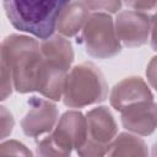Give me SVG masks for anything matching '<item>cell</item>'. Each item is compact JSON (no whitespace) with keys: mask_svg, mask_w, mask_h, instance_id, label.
Segmentation results:
<instances>
[{"mask_svg":"<svg viewBox=\"0 0 157 157\" xmlns=\"http://www.w3.org/2000/svg\"><path fill=\"white\" fill-rule=\"evenodd\" d=\"M0 155L1 156H9V155H17V156H31V151L27 150V147L15 140H10L6 142H2L0 146Z\"/></svg>","mask_w":157,"mask_h":157,"instance_id":"9a60e30c","label":"cell"},{"mask_svg":"<svg viewBox=\"0 0 157 157\" xmlns=\"http://www.w3.org/2000/svg\"><path fill=\"white\" fill-rule=\"evenodd\" d=\"M87 139V121L82 113L70 110L59 119L55 130L45 136L37 147L40 156H69L78 150Z\"/></svg>","mask_w":157,"mask_h":157,"instance_id":"277c9868","label":"cell"},{"mask_svg":"<svg viewBox=\"0 0 157 157\" xmlns=\"http://www.w3.org/2000/svg\"><path fill=\"white\" fill-rule=\"evenodd\" d=\"M70 0H4L11 25L37 38H49L56 28L59 13Z\"/></svg>","mask_w":157,"mask_h":157,"instance_id":"7a4b0ae2","label":"cell"},{"mask_svg":"<svg viewBox=\"0 0 157 157\" xmlns=\"http://www.w3.org/2000/svg\"><path fill=\"white\" fill-rule=\"evenodd\" d=\"M151 45L157 52V16L151 17Z\"/></svg>","mask_w":157,"mask_h":157,"instance_id":"d6986e66","label":"cell"},{"mask_svg":"<svg viewBox=\"0 0 157 157\" xmlns=\"http://www.w3.org/2000/svg\"><path fill=\"white\" fill-rule=\"evenodd\" d=\"M88 10L117 12L121 7V0H82Z\"/></svg>","mask_w":157,"mask_h":157,"instance_id":"5bb4252c","label":"cell"},{"mask_svg":"<svg viewBox=\"0 0 157 157\" xmlns=\"http://www.w3.org/2000/svg\"><path fill=\"white\" fill-rule=\"evenodd\" d=\"M88 9L82 1L74 0L69 1L59 13L56 21V29L65 37L75 36L80 29L83 28L90 13Z\"/></svg>","mask_w":157,"mask_h":157,"instance_id":"7c38bea8","label":"cell"},{"mask_svg":"<svg viewBox=\"0 0 157 157\" xmlns=\"http://www.w3.org/2000/svg\"><path fill=\"white\" fill-rule=\"evenodd\" d=\"M108 86L102 72L91 63H82L71 69L64 86L63 101L66 107L82 108L105 99Z\"/></svg>","mask_w":157,"mask_h":157,"instance_id":"3957f363","label":"cell"},{"mask_svg":"<svg viewBox=\"0 0 157 157\" xmlns=\"http://www.w3.org/2000/svg\"><path fill=\"white\" fill-rule=\"evenodd\" d=\"M86 121L87 139L77 150V153L80 156L105 155L108 145L118 131V126L112 113L105 107H97L86 114Z\"/></svg>","mask_w":157,"mask_h":157,"instance_id":"8992f818","label":"cell"},{"mask_svg":"<svg viewBox=\"0 0 157 157\" xmlns=\"http://www.w3.org/2000/svg\"><path fill=\"white\" fill-rule=\"evenodd\" d=\"M146 76L150 85L157 91V56L152 58L146 69Z\"/></svg>","mask_w":157,"mask_h":157,"instance_id":"ac0fdd59","label":"cell"},{"mask_svg":"<svg viewBox=\"0 0 157 157\" xmlns=\"http://www.w3.org/2000/svg\"><path fill=\"white\" fill-rule=\"evenodd\" d=\"M43 56L36 39L27 36L11 34L1 44V65L10 69L13 88L27 93L38 91Z\"/></svg>","mask_w":157,"mask_h":157,"instance_id":"6da1fadb","label":"cell"},{"mask_svg":"<svg viewBox=\"0 0 157 157\" xmlns=\"http://www.w3.org/2000/svg\"><path fill=\"white\" fill-rule=\"evenodd\" d=\"M153 96L140 77H126L118 82L110 92V104L117 110L121 112L126 107L142 101H152Z\"/></svg>","mask_w":157,"mask_h":157,"instance_id":"30bf717a","label":"cell"},{"mask_svg":"<svg viewBox=\"0 0 157 157\" xmlns=\"http://www.w3.org/2000/svg\"><path fill=\"white\" fill-rule=\"evenodd\" d=\"M124 2L129 7L148 16H151L157 7V0H124Z\"/></svg>","mask_w":157,"mask_h":157,"instance_id":"2e32d148","label":"cell"},{"mask_svg":"<svg viewBox=\"0 0 157 157\" xmlns=\"http://www.w3.org/2000/svg\"><path fill=\"white\" fill-rule=\"evenodd\" d=\"M145 141L131 134H120L108 145L107 156H147Z\"/></svg>","mask_w":157,"mask_h":157,"instance_id":"4fadbf2b","label":"cell"},{"mask_svg":"<svg viewBox=\"0 0 157 157\" xmlns=\"http://www.w3.org/2000/svg\"><path fill=\"white\" fill-rule=\"evenodd\" d=\"M29 109L21 121L23 132L29 137H37L50 132L58 120V108L50 101L32 97Z\"/></svg>","mask_w":157,"mask_h":157,"instance_id":"ba28073f","label":"cell"},{"mask_svg":"<svg viewBox=\"0 0 157 157\" xmlns=\"http://www.w3.org/2000/svg\"><path fill=\"white\" fill-rule=\"evenodd\" d=\"M1 139H5L13 128V118L11 115V113L5 108L1 107Z\"/></svg>","mask_w":157,"mask_h":157,"instance_id":"e0dca14e","label":"cell"},{"mask_svg":"<svg viewBox=\"0 0 157 157\" xmlns=\"http://www.w3.org/2000/svg\"><path fill=\"white\" fill-rule=\"evenodd\" d=\"M152 155H153V156H157V142L153 145V148H152Z\"/></svg>","mask_w":157,"mask_h":157,"instance_id":"ffe728a7","label":"cell"},{"mask_svg":"<svg viewBox=\"0 0 157 157\" xmlns=\"http://www.w3.org/2000/svg\"><path fill=\"white\" fill-rule=\"evenodd\" d=\"M82 38L86 52L93 58L108 59L117 55L121 49L113 20L105 12L88 16L82 28Z\"/></svg>","mask_w":157,"mask_h":157,"instance_id":"5b68a950","label":"cell"},{"mask_svg":"<svg viewBox=\"0 0 157 157\" xmlns=\"http://www.w3.org/2000/svg\"><path fill=\"white\" fill-rule=\"evenodd\" d=\"M42 56L50 64L69 71L72 60L74 50L71 43L61 36H50L39 44Z\"/></svg>","mask_w":157,"mask_h":157,"instance_id":"8fae6325","label":"cell"},{"mask_svg":"<svg viewBox=\"0 0 157 157\" xmlns=\"http://www.w3.org/2000/svg\"><path fill=\"white\" fill-rule=\"evenodd\" d=\"M115 32L119 40L126 47H140L148 39L151 17L136 10L120 12L115 18Z\"/></svg>","mask_w":157,"mask_h":157,"instance_id":"52a82bcc","label":"cell"},{"mask_svg":"<svg viewBox=\"0 0 157 157\" xmlns=\"http://www.w3.org/2000/svg\"><path fill=\"white\" fill-rule=\"evenodd\" d=\"M124 128L137 135H150L157 128V104L152 101H142L121 110Z\"/></svg>","mask_w":157,"mask_h":157,"instance_id":"9c48e42d","label":"cell"}]
</instances>
